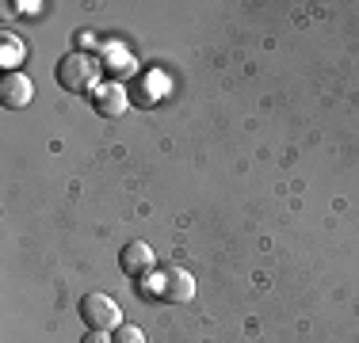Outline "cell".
<instances>
[{"label":"cell","mask_w":359,"mask_h":343,"mask_svg":"<svg viewBox=\"0 0 359 343\" xmlns=\"http://www.w3.org/2000/svg\"><path fill=\"white\" fill-rule=\"evenodd\" d=\"M96 76H100V69L84 50H73V54H65L62 62H57V84H62L65 92H73V96L88 92L92 84H96Z\"/></svg>","instance_id":"obj_1"},{"label":"cell","mask_w":359,"mask_h":343,"mask_svg":"<svg viewBox=\"0 0 359 343\" xmlns=\"http://www.w3.org/2000/svg\"><path fill=\"white\" fill-rule=\"evenodd\" d=\"M81 316L88 332H115L123 324V309L111 302L107 294H84L81 298Z\"/></svg>","instance_id":"obj_2"},{"label":"cell","mask_w":359,"mask_h":343,"mask_svg":"<svg viewBox=\"0 0 359 343\" xmlns=\"http://www.w3.org/2000/svg\"><path fill=\"white\" fill-rule=\"evenodd\" d=\"M31 96H35V84H31V76L23 73H4V80H0V103L12 111L27 107Z\"/></svg>","instance_id":"obj_3"},{"label":"cell","mask_w":359,"mask_h":343,"mask_svg":"<svg viewBox=\"0 0 359 343\" xmlns=\"http://www.w3.org/2000/svg\"><path fill=\"white\" fill-rule=\"evenodd\" d=\"M161 298L165 302H191L195 298V279L184 267H168L161 274Z\"/></svg>","instance_id":"obj_4"},{"label":"cell","mask_w":359,"mask_h":343,"mask_svg":"<svg viewBox=\"0 0 359 343\" xmlns=\"http://www.w3.org/2000/svg\"><path fill=\"white\" fill-rule=\"evenodd\" d=\"M118 263H123V271L130 274V279H145V274L153 271V248L145 244V240H130V244L123 248V255H118Z\"/></svg>","instance_id":"obj_5"},{"label":"cell","mask_w":359,"mask_h":343,"mask_svg":"<svg viewBox=\"0 0 359 343\" xmlns=\"http://www.w3.org/2000/svg\"><path fill=\"white\" fill-rule=\"evenodd\" d=\"M96 111H100L104 118L123 115V111H126V92H123V88H115V84H111V88H104V92L96 96Z\"/></svg>","instance_id":"obj_6"},{"label":"cell","mask_w":359,"mask_h":343,"mask_svg":"<svg viewBox=\"0 0 359 343\" xmlns=\"http://www.w3.org/2000/svg\"><path fill=\"white\" fill-rule=\"evenodd\" d=\"M111 343H145V332L134 328V324H118L115 336H111Z\"/></svg>","instance_id":"obj_7"},{"label":"cell","mask_w":359,"mask_h":343,"mask_svg":"<svg viewBox=\"0 0 359 343\" xmlns=\"http://www.w3.org/2000/svg\"><path fill=\"white\" fill-rule=\"evenodd\" d=\"M15 57H20V42H15L12 34H4V54H0V62H4V65H12Z\"/></svg>","instance_id":"obj_8"},{"label":"cell","mask_w":359,"mask_h":343,"mask_svg":"<svg viewBox=\"0 0 359 343\" xmlns=\"http://www.w3.org/2000/svg\"><path fill=\"white\" fill-rule=\"evenodd\" d=\"M81 343H111V336H107V332H88Z\"/></svg>","instance_id":"obj_9"}]
</instances>
